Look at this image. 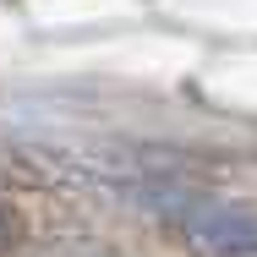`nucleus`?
<instances>
[{
    "instance_id": "f257e3e1",
    "label": "nucleus",
    "mask_w": 257,
    "mask_h": 257,
    "mask_svg": "<svg viewBox=\"0 0 257 257\" xmlns=\"http://www.w3.org/2000/svg\"><path fill=\"white\" fill-rule=\"evenodd\" d=\"M11 241H17V219H11V208H0V257L11 252Z\"/></svg>"
}]
</instances>
